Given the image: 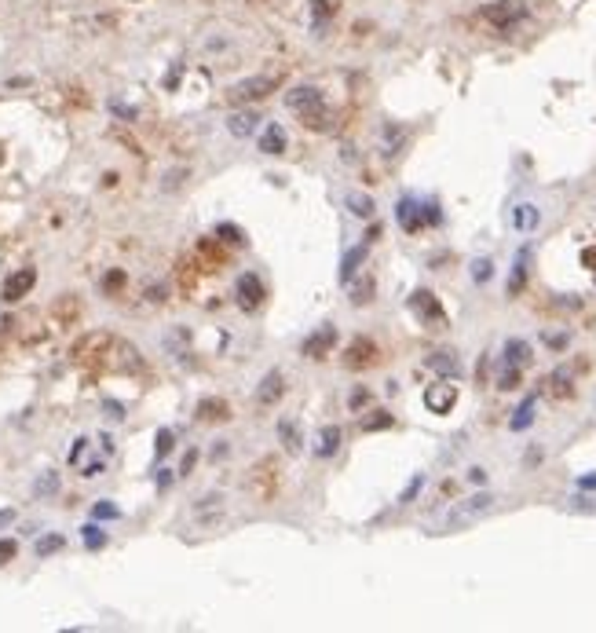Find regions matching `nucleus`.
I'll return each mask as SVG.
<instances>
[{"label": "nucleus", "instance_id": "1", "mask_svg": "<svg viewBox=\"0 0 596 633\" xmlns=\"http://www.w3.org/2000/svg\"><path fill=\"white\" fill-rule=\"evenodd\" d=\"M285 107H289L296 118L304 121V129H315V132H329L333 129V110L326 107L322 92L315 84H300V88L285 92Z\"/></svg>", "mask_w": 596, "mask_h": 633}, {"label": "nucleus", "instance_id": "2", "mask_svg": "<svg viewBox=\"0 0 596 633\" xmlns=\"http://www.w3.org/2000/svg\"><path fill=\"white\" fill-rule=\"evenodd\" d=\"M396 220H399V227L402 231H421V227H432V224H439L443 213H439V205L435 202H421V198H399V205H396Z\"/></svg>", "mask_w": 596, "mask_h": 633}, {"label": "nucleus", "instance_id": "3", "mask_svg": "<svg viewBox=\"0 0 596 633\" xmlns=\"http://www.w3.org/2000/svg\"><path fill=\"white\" fill-rule=\"evenodd\" d=\"M494 509V494H472V498H465V502H457L450 513L443 516V527L450 531V527H465V524H472V520H480V516H487Z\"/></svg>", "mask_w": 596, "mask_h": 633}, {"label": "nucleus", "instance_id": "4", "mask_svg": "<svg viewBox=\"0 0 596 633\" xmlns=\"http://www.w3.org/2000/svg\"><path fill=\"white\" fill-rule=\"evenodd\" d=\"M278 461L274 458H263L257 469H252V476H249V491H252V498L257 502H271L274 498V491H278Z\"/></svg>", "mask_w": 596, "mask_h": 633}, {"label": "nucleus", "instance_id": "5", "mask_svg": "<svg viewBox=\"0 0 596 633\" xmlns=\"http://www.w3.org/2000/svg\"><path fill=\"white\" fill-rule=\"evenodd\" d=\"M274 92V77H246L238 81L234 88L227 92V103L231 107H238V103H252V99H268Z\"/></svg>", "mask_w": 596, "mask_h": 633}, {"label": "nucleus", "instance_id": "6", "mask_svg": "<svg viewBox=\"0 0 596 633\" xmlns=\"http://www.w3.org/2000/svg\"><path fill=\"white\" fill-rule=\"evenodd\" d=\"M410 311L417 315L424 326H446L443 304H439V297H435V293H428V289H417V293H413V297H410Z\"/></svg>", "mask_w": 596, "mask_h": 633}, {"label": "nucleus", "instance_id": "7", "mask_svg": "<svg viewBox=\"0 0 596 633\" xmlns=\"http://www.w3.org/2000/svg\"><path fill=\"white\" fill-rule=\"evenodd\" d=\"M483 18L491 26H497V29H513L516 23H523V18H527V8L519 4V0H497V4H491L483 12Z\"/></svg>", "mask_w": 596, "mask_h": 633}, {"label": "nucleus", "instance_id": "8", "mask_svg": "<svg viewBox=\"0 0 596 633\" xmlns=\"http://www.w3.org/2000/svg\"><path fill=\"white\" fill-rule=\"evenodd\" d=\"M374 363H377V344L370 337H355L344 352V366L348 370H370Z\"/></svg>", "mask_w": 596, "mask_h": 633}, {"label": "nucleus", "instance_id": "9", "mask_svg": "<svg viewBox=\"0 0 596 633\" xmlns=\"http://www.w3.org/2000/svg\"><path fill=\"white\" fill-rule=\"evenodd\" d=\"M234 297H238L242 311H257L263 304V282L257 275H238V282H234Z\"/></svg>", "mask_w": 596, "mask_h": 633}, {"label": "nucleus", "instance_id": "10", "mask_svg": "<svg viewBox=\"0 0 596 633\" xmlns=\"http://www.w3.org/2000/svg\"><path fill=\"white\" fill-rule=\"evenodd\" d=\"M454 403H457L454 385H428V392H424V406H428L432 414H450Z\"/></svg>", "mask_w": 596, "mask_h": 633}, {"label": "nucleus", "instance_id": "11", "mask_svg": "<svg viewBox=\"0 0 596 633\" xmlns=\"http://www.w3.org/2000/svg\"><path fill=\"white\" fill-rule=\"evenodd\" d=\"M333 344H337V330L333 326H318V330L304 341V355L307 359H326Z\"/></svg>", "mask_w": 596, "mask_h": 633}, {"label": "nucleus", "instance_id": "12", "mask_svg": "<svg viewBox=\"0 0 596 633\" xmlns=\"http://www.w3.org/2000/svg\"><path fill=\"white\" fill-rule=\"evenodd\" d=\"M34 282H37V271H34V268H23V271H15V275L4 282V300H8V304L23 300L26 293L34 289Z\"/></svg>", "mask_w": 596, "mask_h": 633}, {"label": "nucleus", "instance_id": "13", "mask_svg": "<svg viewBox=\"0 0 596 633\" xmlns=\"http://www.w3.org/2000/svg\"><path fill=\"white\" fill-rule=\"evenodd\" d=\"M282 392H285V377H282V370H271L257 385V403L260 406H271V403H278V399H282Z\"/></svg>", "mask_w": 596, "mask_h": 633}, {"label": "nucleus", "instance_id": "14", "mask_svg": "<svg viewBox=\"0 0 596 633\" xmlns=\"http://www.w3.org/2000/svg\"><path fill=\"white\" fill-rule=\"evenodd\" d=\"M545 392L552 399H571L574 396V370H567V366H560V370H552L545 377Z\"/></svg>", "mask_w": 596, "mask_h": 633}, {"label": "nucleus", "instance_id": "15", "mask_svg": "<svg viewBox=\"0 0 596 633\" xmlns=\"http://www.w3.org/2000/svg\"><path fill=\"white\" fill-rule=\"evenodd\" d=\"M194 414H198V421H223V417H231V406H227V399H220V396H205L194 406Z\"/></svg>", "mask_w": 596, "mask_h": 633}, {"label": "nucleus", "instance_id": "16", "mask_svg": "<svg viewBox=\"0 0 596 633\" xmlns=\"http://www.w3.org/2000/svg\"><path fill=\"white\" fill-rule=\"evenodd\" d=\"M227 129H231V135H238V140H249V135L260 129V114L257 110H238L227 121Z\"/></svg>", "mask_w": 596, "mask_h": 633}, {"label": "nucleus", "instance_id": "17", "mask_svg": "<svg viewBox=\"0 0 596 633\" xmlns=\"http://www.w3.org/2000/svg\"><path fill=\"white\" fill-rule=\"evenodd\" d=\"M428 370H435L439 377H457L461 374V359L454 352H432L428 355Z\"/></svg>", "mask_w": 596, "mask_h": 633}, {"label": "nucleus", "instance_id": "18", "mask_svg": "<svg viewBox=\"0 0 596 633\" xmlns=\"http://www.w3.org/2000/svg\"><path fill=\"white\" fill-rule=\"evenodd\" d=\"M527 268H530V249L523 246L516 253V263H513V275H508V297H516L519 289H523V282H527Z\"/></svg>", "mask_w": 596, "mask_h": 633}, {"label": "nucleus", "instance_id": "19", "mask_svg": "<svg viewBox=\"0 0 596 633\" xmlns=\"http://www.w3.org/2000/svg\"><path fill=\"white\" fill-rule=\"evenodd\" d=\"M505 366H530V344L519 341V337H513V341H505Z\"/></svg>", "mask_w": 596, "mask_h": 633}, {"label": "nucleus", "instance_id": "20", "mask_svg": "<svg viewBox=\"0 0 596 633\" xmlns=\"http://www.w3.org/2000/svg\"><path fill=\"white\" fill-rule=\"evenodd\" d=\"M198 257L205 260V263H212V268H223V263H227V249H223L220 238H201Z\"/></svg>", "mask_w": 596, "mask_h": 633}, {"label": "nucleus", "instance_id": "21", "mask_svg": "<svg viewBox=\"0 0 596 633\" xmlns=\"http://www.w3.org/2000/svg\"><path fill=\"white\" fill-rule=\"evenodd\" d=\"M282 146H285V132H282V125H268L260 135V151L263 154H282Z\"/></svg>", "mask_w": 596, "mask_h": 633}, {"label": "nucleus", "instance_id": "22", "mask_svg": "<svg viewBox=\"0 0 596 633\" xmlns=\"http://www.w3.org/2000/svg\"><path fill=\"white\" fill-rule=\"evenodd\" d=\"M366 260V246H355V249H348V257L340 260V282H351L355 279V271H359V263Z\"/></svg>", "mask_w": 596, "mask_h": 633}, {"label": "nucleus", "instance_id": "23", "mask_svg": "<svg viewBox=\"0 0 596 633\" xmlns=\"http://www.w3.org/2000/svg\"><path fill=\"white\" fill-rule=\"evenodd\" d=\"M513 227H516V231H534V227H538V209L530 205V202L516 205V209H513Z\"/></svg>", "mask_w": 596, "mask_h": 633}, {"label": "nucleus", "instance_id": "24", "mask_svg": "<svg viewBox=\"0 0 596 633\" xmlns=\"http://www.w3.org/2000/svg\"><path fill=\"white\" fill-rule=\"evenodd\" d=\"M340 447V428L337 425H326L322 436H318V458H333Z\"/></svg>", "mask_w": 596, "mask_h": 633}, {"label": "nucleus", "instance_id": "25", "mask_svg": "<svg viewBox=\"0 0 596 633\" xmlns=\"http://www.w3.org/2000/svg\"><path fill=\"white\" fill-rule=\"evenodd\" d=\"M344 202H348V209H351V213H355V216H363V220H370V216H374V198H370V194H359V191H351L348 198H344Z\"/></svg>", "mask_w": 596, "mask_h": 633}, {"label": "nucleus", "instance_id": "26", "mask_svg": "<svg viewBox=\"0 0 596 633\" xmlns=\"http://www.w3.org/2000/svg\"><path fill=\"white\" fill-rule=\"evenodd\" d=\"M530 421H534V396H527L523 403H519V410L513 414V421H508V428H513V432H523Z\"/></svg>", "mask_w": 596, "mask_h": 633}, {"label": "nucleus", "instance_id": "27", "mask_svg": "<svg viewBox=\"0 0 596 633\" xmlns=\"http://www.w3.org/2000/svg\"><path fill=\"white\" fill-rule=\"evenodd\" d=\"M187 344H190V330H187V326H176V330L165 337V348H168V352H176V355H187Z\"/></svg>", "mask_w": 596, "mask_h": 633}, {"label": "nucleus", "instance_id": "28", "mask_svg": "<svg viewBox=\"0 0 596 633\" xmlns=\"http://www.w3.org/2000/svg\"><path fill=\"white\" fill-rule=\"evenodd\" d=\"M278 439L285 443V450H289V454L300 450V432H296L293 421H282V425H278Z\"/></svg>", "mask_w": 596, "mask_h": 633}, {"label": "nucleus", "instance_id": "29", "mask_svg": "<svg viewBox=\"0 0 596 633\" xmlns=\"http://www.w3.org/2000/svg\"><path fill=\"white\" fill-rule=\"evenodd\" d=\"M519 381H523V374H519V366H502V374H497V388H505V392H513V388H519Z\"/></svg>", "mask_w": 596, "mask_h": 633}, {"label": "nucleus", "instance_id": "30", "mask_svg": "<svg viewBox=\"0 0 596 633\" xmlns=\"http://www.w3.org/2000/svg\"><path fill=\"white\" fill-rule=\"evenodd\" d=\"M380 428H391V414H388V410H374L370 417H363V432H380Z\"/></svg>", "mask_w": 596, "mask_h": 633}, {"label": "nucleus", "instance_id": "31", "mask_svg": "<svg viewBox=\"0 0 596 633\" xmlns=\"http://www.w3.org/2000/svg\"><path fill=\"white\" fill-rule=\"evenodd\" d=\"M62 545H66V538H62V534H44V538H40V542H37V556L59 553Z\"/></svg>", "mask_w": 596, "mask_h": 633}, {"label": "nucleus", "instance_id": "32", "mask_svg": "<svg viewBox=\"0 0 596 633\" xmlns=\"http://www.w3.org/2000/svg\"><path fill=\"white\" fill-rule=\"evenodd\" d=\"M216 238H220V242H234V246H242V242H246L242 227H234V224H220V227H216Z\"/></svg>", "mask_w": 596, "mask_h": 633}, {"label": "nucleus", "instance_id": "33", "mask_svg": "<svg viewBox=\"0 0 596 633\" xmlns=\"http://www.w3.org/2000/svg\"><path fill=\"white\" fill-rule=\"evenodd\" d=\"M370 297H374V279H363L359 286H351V300L355 304H366Z\"/></svg>", "mask_w": 596, "mask_h": 633}, {"label": "nucleus", "instance_id": "34", "mask_svg": "<svg viewBox=\"0 0 596 633\" xmlns=\"http://www.w3.org/2000/svg\"><path fill=\"white\" fill-rule=\"evenodd\" d=\"M84 545H88V550H99V545H106V534L95 524H88L84 527Z\"/></svg>", "mask_w": 596, "mask_h": 633}, {"label": "nucleus", "instance_id": "35", "mask_svg": "<svg viewBox=\"0 0 596 633\" xmlns=\"http://www.w3.org/2000/svg\"><path fill=\"white\" fill-rule=\"evenodd\" d=\"M176 447V436H172V428H161L157 432V458H165L168 450Z\"/></svg>", "mask_w": 596, "mask_h": 633}, {"label": "nucleus", "instance_id": "36", "mask_svg": "<svg viewBox=\"0 0 596 633\" xmlns=\"http://www.w3.org/2000/svg\"><path fill=\"white\" fill-rule=\"evenodd\" d=\"M92 516L95 520H117V516H121V509H117V505H110V502H99L92 509Z\"/></svg>", "mask_w": 596, "mask_h": 633}, {"label": "nucleus", "instance_id": "37", "mask_svg": "<svg viewBox=\"0 0 596 633\" xmlns=\"http://www.w3.org/2000/svg\"><path fill=\"white\" fill-rule=\"evenodd\" d=\"M55 487H59V476H55V472H44V476L37 480V487H34V491H37V498H40V494H51Z\"/></svg>", "mask_w": 596, "mask_h": 633}, {"label": "nucleus", "instance_id": "38", "mask_svg": "<svg viewBox=\"0 0 596 633\" xmlns=\"http://www.w3.org/2000/svg\"><path fill=\"white\" fill-rule=\"evenodd\" d=\"M491 275H494V263H491V260H476V263H472V279H476V282H487Z\"/></svg>", "mask_w": 596, "mask_h": 633}, {"label": "nucleus", "instance_id": "39", "mask_svg": "<svg viewBox=\"0 0 596 633\" xmlns=\"http://www.w3.org/2000/svg\"><path fill=\"white\" fill-rule=\"evenodd\" d=\"M183 179H187V168H172V172H168V176L161 179V187H165V191H176V187L183 183Z\"/></svg>", "mask_w": 596, "mask_h": 633}, {"label": "nucleus", "instance_id": "40", "mask_svg": "<svg viewBox=\"0 0 596 633\" xmlns=\"http://www.w3.org/2000/svg\"><path fill=\"white\" fill-rule=\"evenodd\" d=\"M311 12H315V18H329L333 15V0H315Z\"/></svg>", "mask_w": 596, "mask_h": 633}, {"label": "nucleus", "instance_id": "41", "mask_svg": "<svg viewBox=\"0 0 596 633\" xmlns=\"http://www.w3.org/2000/svg\"><path fill=\"white\" fill-rule=\"evenodd\" d=\"M15 550H18V545L12 542V538H4V542H0V560H12Z\"/></svg>", "mask_w": 596, "mask_h": 633}, {"label": "nucleus", "instance_id": "42", "mask_svg": "<svg viewBox=\"0 0 596 633\" xmlns=\"http://www.w3.org/2000/svg\"><path fill=\"white\" fill-rule=\"evenodd\" d=\"M582 263L589 271H596V246H589V249H582Z\"/></svg>", "mask_w": 596, "mask_h": 633}, {"label": "nucleus", "instance_id": "43", "mask_svg": "<svg viewBox=\"0 0 596 633\" xmlns=\"http://www.w3.org/2000/svg\"><path fill=\"white\" fill-rule=\"evenodd\" d=\"M121 282H125V275H121V271H110V275L103 279V286H106V289H117Z\"/></svg>", "mask_w": 596, "mask_h": 633}, {"label": "nucleus", "instance_id": "44", "mask_svg": "<svg viewBox=\"0 0 596 633\" xmlns=\"http://www.w3.org/2000/svg\"><path fill=\"white\" fill-rule=\"evenodd\" d=\"M84 447H88V439H77V443H73V450H70V461H73V465H77V458L84 454Z\"/></svg>", "mask_w": 596, "mask_h": 633}, {"label": "nucleus", "instance_id": "45", "mask_svg": "<svg viewBox=\"0 0 596 633\" xmlns=\"http://www.w3.org/2000/svg\"><path fill=\"white\" fill-rule=\"evenodd\" d=\"M194 461H198V454H194V450H190V454L183 458V465H179V476H187V472L194 469Z\"/></svg>", "mask_w": 596, "mask_h": 633}, {"label": "nucleus", "instance_id": "46", "mask_svg": "<svg viewBox=\"0 0 596 633\" xmlns=\"http://www.w3.org/2000/svg\"><path fill=\"white\" fill-rule=\"evenodd\" d=\"M545 344H549V348H563V344H567V337H563V333H549Z\"/></svg>", "mask_w": 596, "mask_h": 633}, {"label": "nucleus", "instance_id": "47", "mask_svg": "<svg viewBox=\"0 0 596 633\" xmlns=\"http://www.w3.org/2000/svg\"><path fill=\"white\" fill-rule=\"evenodd\" d=\"M417 491H421V476H417V480H413L410 487H406V494H402V502H410V498H413V494H417Z\"/></svg>", "mask_w": 596, "mask_h": 633}, {"label": "nucleus", "instance_id": "48", "mask_svg": "<svg viewBox=\"0 0 596 633\" xmlns=\"http://www.w3.org/2000/svg\"><path fill=\"white\" fill-rule=\"evenodd\" d=\"M114 114H121V118H135L132 107H121V103H114Z\"/></svg>", "mask_w": 596, "mask_h": 633}, {"label": "nucleus", "instance_id": "49", "mask_svg": "<svg viewBox=\"0 0 596 633\" xmlns=\"http://www.w3.org/2000/svg\"><path fill=\"white\" fill-rule=\"evenodd\" d=\"M363 403H366V392H363V388H359V392H355V396H351V406H355V410H359V406H363Z\"/></svg>", "mask_w": 596, "mask_h": 633}, {"label": "nucleus", "instance_id": "50", "mask_svg": "<svg viewBox=\"0 0 596 633\" xmlns=\"http://www.w3.org/2000/svg\"><path fill=\"white\" fill-rule=\"evenodd\" d=\"M99 472H103V461H92V465L84 469V476H99Z\"/></svg>", "mask_w": 596, "mask_h": 633}, {"label": "nucleus", "instance_id": "51", "mask_svg": "<svg viewBox=\"0 0 596 633\" xmlns=\"http://www.w3.org/2000/svg\"><path fill=\"white\" fill-rule=\"evenodd\" d=\"M12 520H15V513H12V509H0V527H8Z\"/></svg>", "mask_w": 596, "mask_h": 633}, {"label": "nucleus", "instance_id": "52", "mask_svg": "<svg viewBox=\"0 0 596 633\" xmlns=\"http://www.w3.org/2000/svg\"><path fill=\"white\" fill-rule=\"evenodd\" d=\"M168 483H172V472H168V469H165V472H161V476H157V487H161V491H165V487H168Z\"/></svg>", "mask_w": 596, "mask_h": 633}, {"label": "nucleus", "instance_id": "53", "mask_svg": "<svg viewBox=\"0 0 596 633\" xmlns=\"http://www.w3.org/2000/svg\"><path fill=\"white\" fill-rule=\"evenodd\" d=\"M468 480H472V483H483L487 472H483V469H472V472H468Z\"/></svg>", "mask_w": 596, "mask_h": 633}, {"label": "nucleus", "instance_id": "54", "mask_svg": "<svg viewBox=\"0 0 596 633\" xmlns=\"http://www.w3.org/2000/svg\"><path fill=\"white\" fill-rule=\"evenodd\" d=\"M578 487H585V491H593V487H596V476H582V480H578Z\"/></svg>", "mask_w": 596, "mask_h": 633}, {"label": "nucleus", "instance_id": "55", "mask_svg": "<svg viewBox=\"0 0 596 633\" xmlns=\"http://www.w3.org/2000/svg\"><path fill=\"white\" fill-rule=\"evenodd\" d=\"M106 410H110V417H117V421L125 417V414H121V406H117V403H106Z\"/></svg>", "mask_w": 596, "mask_h": 633}, {"label": "nucleus", "instance_id": "56", "mask_svg": "<svg viewBox=\"0 0 596 633\" xmlns=\"http://www.w3.org/2000/svg\"><path fill=\"white\" fill-rule=\"evenodd\" d=\"M4 326H12V319H0V330H4Z\"/></svg>", "mask_w": 596, "mask_h": 633}]
</instances>
